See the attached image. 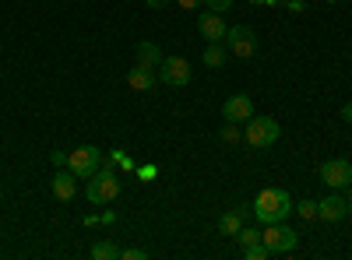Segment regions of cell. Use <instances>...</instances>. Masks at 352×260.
Listing matches in <instances>:
<instances>
[{"label":"cell","mask_w":352,"mask_h":260,"mask_svg":"<svg viewBox=\"0 0 352 260\" xmlns=\"http://www.w3.org/2000/svg\"><path fill=\"white\" fill-rule=\"evenodd\" d=\"M250 211H254L264 225H272V222H285L292 211H296V204H292L289 190H282V187H264V190L254 197Z\"/></svg>","instance_id":"6da1fadb"},{"label":"cell","mask_w":352,"mask_h":260,"mask_svg":"<svg viewBox=\"0 0 352 260\" xmlns=\"http://www.w3.org/2000/svg\"><path fill=\"white\" fill-rule=\"evenodd\" d=\"M116 197H120V176H116L113 169H99V172L88 176V204L106 208Z\"/></svg>","instance_id":"7a4b0ae2"},{"label":"cell","mask_w":352,"mask_h":260,"mask_svg":"<svg viewBox=\"0 0 352 260\" xmlns=\"http://www.w3.org/2000/svg\"><path fill=\"white\" fill-rule=\"evenodd\" d=\"M278 123L272 120V117H250L247 120V130H243V141L250 144V148H272V144L278 141Z\"/></svg>","instance_id":"3957f363"},{"label":"cell","mask_w":352,"mask_h":260,"mask_svg":"<svg viewBox=\"0 0 352 260\" xmlns=\"http://www.w3.org/2000/svg\"><path fill=\"white\" fill-rule=\"evenodd\" d=\"M67 169L74 172L78 180H88L92 172L102 169V152L96 148V144H81V148L67 152Z\"/></svg>","instance_id":"277c9868"},{"label":"cell","mask_w":352,"mask_h":260,"mask_svg":"<svg viewBox=\"0 0 352 260\" xmlns=\"http://www.w3.org/2000/svg\"><path fill=\"white\" fill-rule=\"evenodd\" d=\"M226 49L232 56H240V60H250V56L257 53V32L250 25H232L226 32Z\"/></svg>","instance_id":"5b68a950"},{"label":"cell","mask_w":352,"mask_h":260,"mask_svg":"<svg viewBox=\"0 0 352 260\" xmlns=\"http://www.w3.org/2000/svg\"><path fill=\"white\" fill-rule=\"evenodd\" d=\"M261 243L268 246L272 253H292V250H296V243H300V236L292 233L285 222H272V225L261 233Z\"/></svg>","instance_id":"8992f818"},{"label":"cell","mask_w":352,"mask_h":260,"mask_svg":"<svg viewBox=\"0 0 352 260\" xmlns=\"http://www.w3.org/2000/svg\"><path fill=\"white\" fill-rule=\"evenodd\" d=\"M320 180H324L331 190L352 187V162H345V158H328L324 165H320Z\"/></svg>","instance_id":"52a82bcc"},{"label":"cell","mask_w":352,"mask_h":260,"mask_svg":"<svg viewBox=\"0 0 352 260\" xmlns=\"http://www.w3.org/2000/svg\"><path fill=\"white\" fill-rule=\"evenodd\" d=\"M159 81L169 84V88H184V84L190 81V64L184 60V56H169V60L159 64Z\"/></svg>","instance_id":"ba28073f"},{"label":"cell","mask_w":352,"mask_h":260,"mask_svg":"<svg viewBox=\"0 0 352 260\" xmlns=\"http://www.w3.org/2000/svg\"><path fill=\"white\" fill-rule=\"evenodd\" d=\"M197 32L208 39V43H226V32H229V25L222 21L219 11H201L197 14Z\"/></svg>","instance_id":"9c48e42d"},{"label":"cell","mask_w":352,"mask_h":260,"mask_svg":"<svg viewBox=\"0 0 352 260\" xmlns=\"http://www.w3.org/2000/svg\"><path fill=\"white\" fill-rule=\"evenodd\" d=\"M222 117H226L229 123H247V120L254 117V99H250V95H243V92L229 95V99H226V106H222Z\"/></svg>","instance_id":"30bf717a"},{"label":"cell","mask_w":352,"mask_h":260,"mask_svg":"<svg viewBox=\"0 0 352 260\" xmlns=\"http://www.w3.org/2000/svg\"><path fill=\"white\" fill-rule=\"evenodd\" d=\"M349 215V200L342 193H331L324 200H317V218L320 222H342Z\"/></svg>","instance_id":"8fae6325"},{"label":"cell","mask_w":352,"mask_h":260,"mask_svg":"<svg viewBox=\"0 0 352 260\" xmlns=\"http://www.w3.org/2000/svg\"><path fill=\"white\" fill-rule=\"evenodd\" d=\"M50 190H53L56 200H74V193H78V176H74L71 169H60V172L50 180Z\"/></svg>","instance_id":"7c38bea8"},{"label":"cell","mask_w":352,"mask_h":260,"mask_svg":"<svg viewBox=\"0 0 352 260\" xmlns=\"http://www.w3.org/2000/svg\"><path fill=\"white\" fill-rule=\"evenodd\" d=\"M155 81H159L155 67H144V64H134V67H131V74H127L131 92H152V88H155Z\"/></svg>","instance_id":"4fadbf2b"},{"label":"cell","mask_w":352,"mask_h":260,"mask_svg":"<svg viewBox=\"0 0 352 260\" xmlns=\"http://www.w3.org/2000/svg\"><path fill=\"white\" fill-rule=\"evenodd\" d=\"M250 215V208H232V211H226L222 218H219V233L222 236H236L240 228H243V218Z\"/></svg>","instance_id":"5bb4252c"},{"label":"cell","mask_w":352,"mask_h":260,"mask_svg":"<svg viewBox=\"0 0 352 260\" xmlns=\"http://www.w3.org/2000/svg\"><path fill=\"white\" fill-rule=\"evenodd\" d=\"M138 64H144V67H159V64H162L159 46L148 43V39H141V43H138Z\"/></svg>","instance_id":"9a60e30c"},{"label":"cell","mask_w":352,"mask_h":260,"mask_svg":"<svg viewBox=\"0 0 352 260\" xmlns=\"http://www.w3.org/2000/svg\"><path fill=\"white\" fill-rule=\"evenodd\" d=\"M226 56H229L226 43H208V46H204V67H222Z\"/></svg>","instance_id":"2e32d148"},{"label":"cell","mask_w":352,"mask_h":260,"mask_svg":"<svg viewBox=\"0 0 352 260\" xmlns=\"http://www.w3.org/2000/svg\"><path fill=\"white\" fill-rule=\"evenodd\" d=\"M92 260H120V246L109 243V239H102V243L92 246Z\"/></svg>","instance_id":"e0dca14e"},{"label":"cell","mask_w":352,"mask_h":260,"mask_svg":"<svg viewBox=\"0 0 352 260\" xmlns=\"http://www.w3.org/2000/svg\"><path fill=\"white\" fill-rule=\"evenodd\" d=\"M232 239H236V243H240V246L247 250V246H254V243H261V228H240V233H236V236H232Z\"/></svg>","instance_id":"ac0fdd59"},{"label":"cell","mask_w":352,"mask_h":260,"mask_svg":"<svg viewBox=\"0 0 352 260\" xmlns=\"http://www.w3.org/2000/svg\"><path fill=\"white\" fill-rule=\"evenodd\" d=\"M268 257H272V250L264 246V243H254V246L243 250V260H268Z\"/></svg>","instance_id":"d6986e66"},{"label":"cell","mask_w":352,"mask_h":260,"mask_svg":"<svg viewBox=\"0 0 352 260\" xmlns=\"http://www.w3.org/2000/svg\"><path fill=\"white\" fill-rule=\"evenodd\" d=\"M219 137H222L226 144H236V141H240V130H236V123H229V120H226V127L219 130Z\"/></svg>","instance_id":"ffe728a7"},{"label":"cell","mask_w":352,"mask_h":260,"mask_svg":"<svg viewBox=\"0 0 352 260\" xmlns=\"http://www.w3.org/2000/svg\"><path fill=\"white\" fill-rule=\"evenodd\" d=\"M296 211H300L303 218H317V200H300Z\"/></svg>","instance_id":"44dd1931"},{"label":"cell","mask_w":352,"mask_h":260,"mask_svg":"<svg viewBox=\"0 0 352 260\" xmlns=\"http://www.w3.org/2000/svg\"><path fill=\"white\" fill-rule=\"evenodd\" d=\"M148 250H120V260H144Z\"/></svg>","instance_id":"7402d4cb"},{"label":"cell","mask_w":352,"mask_h":260,"mask_svg":"<svg viewBox=\"0 0 352 260\" xmlns=\"http://www.w3.org/2000/svg\"><path fill=\"white\" fill-rule=\"evenodd\" d=\"M204 4H208L212 11H219V14H222V11H229V8H232V0H204Z\"/></svg>","instance_id":"603a6c76"},{"label":"cell","mask_w":352,"mask_h":260,"mask_svg":"<svg viewBox=\"0 0 352 260\" xmlns=\"http://www.w3.org/2000/svg\"><path fill=\"white\" fill-rule=\"evenodd\" d=\"M176 4H180L184 11H197V8L204 4V0H176Z\"/></svg>","instance_id":"cb8c5ba5"},{"label":"cell","mask_w":352,"mask_h":260,"mask_svg":"<svg viewBox=\"0 0 352 260\" xmlns=\"http://www.w3.org/2000/svg\"><path fill=\"white\" fill-rule=\"evenodd\" d=\"M342 120H345V123H352V102H345V106H342Z\"/></svg>","instance_id":"d4e9b609"},{"label":"cell","mask_w":352,"mask_h":260,"mask_svg":"<svg viewBox=\"0 0 352 260\" xmlns=\"http://www.w3.org/2000/svg\"><path fill=\"white\" fill-rule=\"evenodd\" d=\"M53 162L56 165H67V152H53Z\"/></svg>","instance_id":"484cf974"},{"label":"cell","mask_w":352,"mask_h":260,"mask_svg":"<svg viewBox=\"0 0 352 260\" xmlns=\"http://www.w3.org/2000/svg\"><path fill=\"white\" fill-rule=\"evenodd\" d=\"M144 4H148V8H155V11H159V8H166V4H169V0H144Z\"/></svg>","instance_id":"4316f807"},{"label":"cell","mask_w":352,"mask_h":260,"mask_svg":"<svg viewBox=\"0 0 352 260\" xmlns=\"http://www.w3.org/2000/svg\"><path fill=\"white\" fill-rule=\"evenodd\" d=\"M345 200H349V218H352V193H349V197H345Z\"/></svg>","instance_id":"83f0119b"},{"label":"cell","mask_w":352,"mask_h":260,"mask_svg":"<svg viewBox=\"0 0 352 260\" xmlns=\"http://www.w3.org/2000/svg\"><path fill=\"white\" fill-rule=\"evenodd\" d=\"M328 4H338V0H328Z\"/></svg>","instance_id":"f1b7e54d"}]
</instances>
